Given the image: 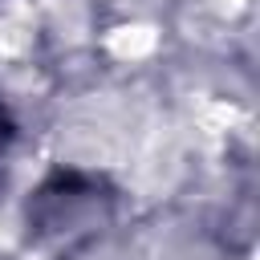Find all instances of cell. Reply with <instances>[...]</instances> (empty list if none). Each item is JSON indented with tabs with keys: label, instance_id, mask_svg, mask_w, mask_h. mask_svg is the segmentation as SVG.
I'll return each mask as SVG.
<instances>
[{
	"label": "cell",
	"instance_id": "obj_1",
	"mask_svg": "<svg viewBox=\"0 0 260 260\" xmlns=\"http://www.w3.org/2000/svg\"><path fill=\"white\" fill-rule=\"evenodd\" d=\"M118 191L106 175L57 167L24 199V236L49 260L85 256L114 223Z\"/></svg>",
	"mask_w": 260,
	"mask_h": 260
},
{
	"label": "cell",
	"instance_id": "obj_2",
	"mask_svg": "<svg viewBox=\"0 0 260 260\" xmlns=\"http://www.w3.org/2000/svg\"><path fill=\"white\" fill-rule=\"evenodd\" d=\"M12 146H16V118H12V110L0 98V187H4V167H8Z\"/></svg>",
	"mask_w": 260,
	"mask_h": 260
}]
</instances>
